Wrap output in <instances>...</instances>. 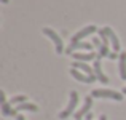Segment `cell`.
Returning a JSON list of instances; mask_svg holds the SVG:
<instances>
[{"label": "cell", "instance_id": "obj_1", "mask_svg": "<svg viewBox=\"0 0 126 120\" xmlns=\"http://www.w3.org/2000/svg\"><path fill=\"white\" fill-rule=\"evenodd\" d=\"M91 96L93 98L115 99V101H121V99H123V93H117V91H112V90H93Z\"/></svg>", "mask_w": 126, "mask_h": 120}, {"label": "cell", "instance_id": "obj_2", "mask_svg": "<svg viewBox=\"0 0 126 120\" xmlns=\"http://www.w3.org/2000/svg\"><path fill=\"white\" fill-rule=\"evenodd\" d=\"M77 104H78V93H77V91H72V93H70V101H69L65 111H62L61 114H59V119H67V117H70V115L74 114Z\"/></svg>", "mask_w": 126, "mask_h": 120}, {"label": "cell", "instance_id": "obj_3", "mask_svg": "<svg viewBox=\"0 0 126 120\" xmlns=\"http://www.w3.org/2000/svg\"><path fill=\"white\" fill-rule=\"evenodd\" d=\"M93 48H94V45L89 43V42H77V43H70V45L65 48V53H67V55H74V53L80 51V50H85V51L91 53Z\"/></svg>", "mask_w": 126, "mask_h": 120}, {"label": "cell", "instance_id": "obj_4", "mask_svg": "<svg viewBox=\"0 0 126 120\" xmlns=\"http://www.w3.org/2000/svg\"><path fill=\"white\" fill-rule=\"evenodd\" d=\"M43 34L46 35V37H49L54 42V45H56V53L58 55H61V53H64V43H62V39L59 37L58 34H56L53 29H49V27H45L43 29Z\"/></svg>", "mask_w": 126, "mask_h": 120}, {"label": "cell", "instance_id": "obj_5", "mask_svg": "<svg viewBox=\"0 0 126 120\" xmlns=\"http://www.w3.org/2000/svg\"><path fill=\"white\" fill-rule=\"evenodd\" d=\"M94 32H97V27L96 26H86L85 29H81V31H78L77 34L72 37V40H70V43H77V42H81L85 37H88V35H91V34H94Z\"/></svg>", "mask_w": 126, "mask_h": 120}, {"label": "cell", "instance_id": "obj_6", "mask_svg": "<svg viewBox=\"0 0 126 120\" xmlns=\"http://www.w3.org/2000/svg\"><path fill=\"white\" fill-rule=\"evenodd\" d=\"M70 75H72L75 80H78V82H83V83H93V82H96V80H97V77H96V75H85L83 72L77 71V69H74V67L70 69Z\"/></svg>", "mask_w": 126, "mask_h": 120}, {"label": "cell", "instance_id": "obj_7", "mask_svg": "<svg viewBox=\"0 0 126 120\" xmlns=\"http://www.w3.org/2000/svg\"><path fill=\"white\" fill-rule=\"evenodd\" d=\"M91 106H93V96H86L83 107H81L80 111H77V114H75V120H81L83 117H86V115L89 114V109H91Z\"/></svg>", "mask_w": 126, "mask_h": 120}, {"label": "cell", "instance_id": "obj_8", "mask_svg": "<svg viewBox=\"0 0 126 120\" xmlns=\"http://www.w3.org/2000/svg\"><path fill=\"white\" fill-rule=\"evenodd\" d=\"M93 69H94V74H96V77H97L99 82H102V83H109V79H107V75L102 72V66H101V58H97V59H94V64H93Z\"/></svg>", "mask_w": 126, "mask_h": 120}, {"label": "cell", "instance_id": "obj_9", "mask_svg": "<svg viewBox=\"0 0 126 120\" xmlns=\"http://www.w3.org/2000/svg\"><path fill=\"white\" fill-rule=\"evenodd\" d=\"M72 67H74V69H77V71H81V72H85L86 75H96V74H94V69H93L91 66L88 64V62L74 61V62H72Z\"/></svg>", "mask_w": 126, "mask_h": 120}, {"label": "cell", "instance_id": "obj_10", "mask_svg": "<svg viewBox=\"0 0 126 120\" xmlns=\"http://www.w3.org/2000/svg\"><path fill=\"white\" fill-rule=\"evenodd\" d=\"M74 59L75 61H81V62H88V61H94V59H97V55H96L94 51L91 53H74Z\"/></svg>", "mask_w": 126, "mask_h": 120}, {"label": "cell", "instance_id": "obj_11", "mask_svg": "<svg viewBox=\"0 0 126 120\" xmlns=\"http://www.w3.org/2000/svg\"><path fill=\"white\" fill-rule=\"evenodd\" d=\"M104 32L109 35V39H110V43H112V48H113L115 53L120 51V40H118V37L115 35V32L112 31L110 27H104Z\"/></svg>", "mask_w": 126, "mask_h": 120}, {"label": "cell", "instance_id": "obj_12", "mask_svg": "<svg viewBox=\"0 0 126 120\" xmlns=\"http://www.w3.org/2000/svg\"><path fill=\"white\" fill-rule=\"evenodd\" d=\"M15 111H16V112H19V111H31V112H37V111H38V107H37L35 104H31V102H22V104L16 106Z\"/></svg>", "mask_w": 126, "mask_h": 120}, {"label": "cell", "instance_id": "obj_13", "mask_svg": "<svg viewBox=\"0 0 126 120\" xmlns=\"http://www.w3.org/2000/svg\"><path fill=\"white\" fill-rule=\"evenodd\" d=\"M118 61H120V75L123 80H126V53H120Z\"/></svg>", "mask_w": 126, "mask_h": 120}, {"label": "cell", "instance_id": "obj_14", "mask_svg": "<svg viewBox=\"0 0 126 120\" xmlns=\"http://www.w3.org/2000/svg\"><path fill=\"white\" fill-rule=\"evenodd\" d=\"M26 99H27V98H26V96L24 95H19V96H15V98H11V99H10V104H11V106H19V104H22V102H26Z\"/></svg>", "mask_w": 126, "mask_h": 120}, {"label": "cell", "instance_id": "obj_15", "mask_svg": "<svg viewBox=\"0 0 126 120\" xmlns=\"http://www.w3.org/2000/svg\"><path fill=\"white\" fill-rule=\"evenodd\" d=\"M2 114L5 115V117H8V115L13 114V109H11V104H10V102H2Z\"/></svg>", "mask_w": 126, "mask_h": 120}, {"label": "cell", "instance_id": "obj_16", "mask_svg": "<svg viewBox=\"0 0 126 120\" xmlns=\"http://www.w3.org/2000/svg\"><path fill=\"white\" fill-rule=\"evenodd\" d=\"M91 43L94 45V48H101L102 46V42H101V37H93V40H91Z\"/></svg>", "mask_w": 126, "mask_h": 120}, {"label": "cell", "instance_id": "obj_17", "mask_svg": "<svg viewBox=\"0 0 126 120\" xmlns=\"http://www.w3.org/2000/svg\"><path fill=\"white\" fill-rule=\"evenodd\" d=\"M109 58H110V59H117V58H120V55H118V53H110V55H109Z\"/></svg>", "mask_w": 126, "mask_h": 120}, {"label": "cell", "instance_id": "obj_18", "mask_svg": "<svg viewBox=\"0 0 126 120\" xmlns=\"http://www.w3.org/2000/svg\"><path fill=\"white\" fill-rule=\"evenodd\" d=\"M85 120H93V114H91V112H89V114L85 117Z\"/></svg>", "mask_w": 126, "mask_h": 120}, {"label": "cell", "instance_id": "obj_19", "mask_svg": "<svg viewBox=\"0 0 126 120\" xmlns=\"http://www.w3.org/2000/svg\"><path fill=\"white\" fill-rule=\"evenodd\" d=\"M16 120H26V117H24V115H18V117H16Z\"/></svg>", "mask_w": 126, "mask_h": 120}, {"label": "cell", "instance_id": "obj_20", "mask_svg": "<svg viewBox=\"0 0 126 120\" xmlns=\"http://www.w3.org/2000/svg\"><path fill=\"white\" fill-rule=\"evenodd\" d=\"M99 120H107V117H105V115H101V117H99Z\"/></svg>", "mask_w": 126, "mask_h": 120}, {"label": "cell", "instance_id": "obj_21", "mask_svg": "<svg viewBox=\"0 0 126 120\" xmlns=\"http://www.w3.org/2000/svg\"><path fill=\"white\" fill-rule=\"evenodd\" d=\"M121 93H123V95H126V86L123 88V91H121Z\"/></svg>", "mask_w": 126, "mask_h": 120}, {"label": "cell", "instance_id": "obj_22", "mask_svg": "<svg viewBox=\"0 0 126 120\" xmlns=\"http://www.w3.org/2000/svg\"><path fill=\"white\" fill-rule=\"evenodd\" d=\"M2 3H8V0H2Z\"/></svg>", "mask_w": 126, "mask_h": 120}]
</instances>
